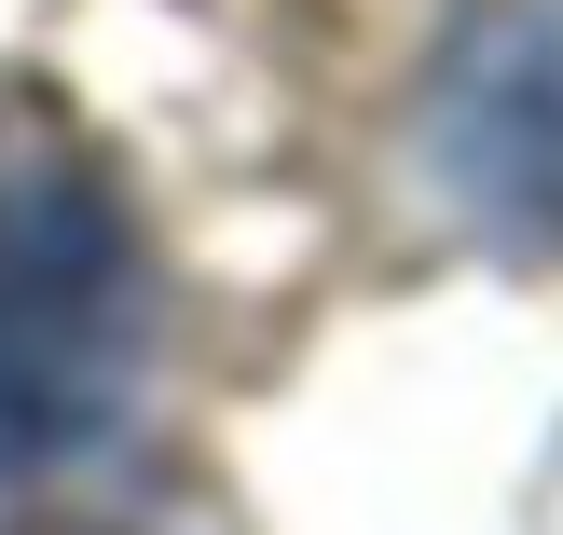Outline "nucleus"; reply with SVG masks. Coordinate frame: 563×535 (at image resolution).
<instances>
[{"instance_id":"nucleus-1","label":"nucleus","mask_w":563,"mask_h":535,"mask_svg":"<svg viewBox=\"0 0 563 535\" xmlns=\"http://www.w3.org/2000/svg\"><path fill=\"white\" fill-rule=\"evenodd\" d=\"M137 344H152V261L124 179L55 82L0 69V481L69 467L137 399Z\"/></svg>"},{"instance_id":"nucleus-2","label":"nucleus","mask_w":563,"mask_h":535,"mask_svg":"<svg viewBox=\"0 0 563 535\" xmlns=\"http://www.w3.org/2000/svg\"><path fill=\"white\" fill-rule=\"evenodd\" d=\"M440 179L522 261H563V0H509L440 69Z\"/></svg>"}]
</instances>
